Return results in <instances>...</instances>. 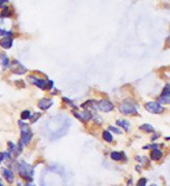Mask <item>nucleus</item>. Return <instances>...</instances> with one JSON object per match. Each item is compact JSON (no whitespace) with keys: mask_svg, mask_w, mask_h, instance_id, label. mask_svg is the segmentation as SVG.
<instances>
[{"mask_svg":"<svg viewBox=\"0 0 170 186\" xmlns=\"http://www.w3.org/2000/svg\"><path fill=\"white\" fill-rule=\"evenodd\" d=\"M113 109H114V105L108 100H101L98 102V109L102 111L108 113V111H111Z\"/></svg>","mask_w":170,"mask_h":186,"instance_id":"obj_6","label":"nucleus"},{"mask_svg":"<svg viewBox=\"0 0 170 186\" xmlns=\"http://www.w3.org/2000/svg\"><path fill=\"white\" fill-rule=\"evenodd\" d=\"M52 105H53V102L50 99H47V98L41 99L38 102V107L41 109H43V110L48 109Z\"/></svg>","mask_w":170,"mask_h":186,"instance_id":"obj_9","label":"nucleus"},{"mask_svg":"<svg viewBox=\"0 0 170 186\" xmlns=\"http://www.w3.org/2000/svg\"><path fill=\"white\" fill-rule=\"evenodd\" d=\"M11 15L12 13L10 11V8L8 6H4L1 13H0V16L1 17H8V16H11Z\"/></svg>","mask_w":170,"mask_h":186,"instance_id":"obj_15","label":"nucleus"},{"mask_svg":"<svg viewBox=\"0 0 170 186\" xmlns=\"http://www.w3.org/2000/svg\"><path fill=\"white\" fill-rule=\"evenodd\" d=\"M30 116H31V114L29 110H23L21 113V119H23V120L30 118Z\"/></svg>","mask_w":170,"mask_h":186,"instance_id":"obj_23","label":"nucleus"},{"mask_svg":"<svg viewBox=\"0 0 170 186\" xmlns=\"http://www.w3.org/2000/svg\"><path fill=\"white\" fill-rule=\"evenodd\" d=\"M4 159V153H0V163H1V161Z\"/></svg>","mask_w":170,"mask_h":186,"instance_id":"obj_30","label":"nucleus"},{"mask_svg":"<svg viewBox=\"0 0 170 186\" xmlns=\"http://www.w3.org/2000/svg\"><path fill=\"white\" fill-rule=\"evenodd\" d=\"M48 86H47V88L48 89H50V88H52L53 87V82L52 81H48V84H47Z\"/></svg>","mask_w":170,"mask_h":186,"instance_id":"obj_29","label":"nucleus"},{"mask_svg":"<svg viewBox=\"0 0 170 186\" xmlns=\"http://www.w3.org/2000/svg\"><path fill=\"white\" fill-rule=\"evenodd\" d=\"M110 157L114 161H120L122 159V154L120 152H117V151H113L112 153L110 154Z\"/></svg>","mask_w":170,"mask_h":186,"instance_id":"obj_18","label":"nucleus"},{"mask_svg":"<svg viewBox=\"0 0 170 186\" xmlns=\"http://www.w3.org/2000/svg\"><path fill=\"white\" fill-rule=\"evenodd\" d=\"M165 139H166L167 141H170V137H167V138H165Z\"/></svg>","mask_w":170,"mask_h":186,"instance_id":"obj_32","label":"nucleus"},{"mask_svg":"<svg viewBox=\"0 0 170 186\" xmlns=\"http://www.w3.org/2000/svg\"><path fill=\"white\" fill-rule=\"evenodd\" d=\"M160 103H164V104H168L170 103V96H160L159 99Z\"/></svg>","mask_w":170,"mask_h":186,"instance_id":"obj_21","label":"nucleus"},{"mask_svg":"<svg viewBox=\"0 0 170 186\" xmlns=\"http://www.w3.org/2000/svg\"><path fill=\"white\" fill-rule=\"evenodd\" d=\"M11 71L17 75H23L27 72V69L17 60H14L11 64Z\"/></svg>","mask_w":170,"mask_h":186,"instance_id":"obj_5","label":"nucleus"},{"mask_svg":"<svg viewBox=\"0 0 170 186\" xmlns=\"http://www.w3.org/2000/svg\"><path fill=\"white\" fill-rule=\"evenodd\" d=\"M92 118L94 119V121L98 124H101L103 122V119L101 118V116L99 115H96V114H92Z\"/></svg>","mask_w":170,"mask_h":186,"instance_id":"obj_22","label":"nucleus"},{"mask_svg":"<svg viewBox=\"0 0 170 186\" xmlns=\"http://www.w3.org/2000/svg\"><path fill=\"white\" fill-rule=\"evenodd\" d=\"M116 124L121 126L127 132L129 131V129H130V122L128 120H125V119H119V120H117L116 121Z\"/></svg>","mask_w":170,"mask_h":186,"instance_id":"obj_14","label":"nucleus"},{"mask_svg":"<svg viewBox=\"0 0 170 186\" xmlns=\"http://www.w3.org/2000/svg\"><path fill=\"white\" fill-rule=\"evenodd\" d=\"M2 175H3L4 178L9 183H13V181H14V175H13V173H12L11 171L6 169V168H3L2 169Z\"/></svg>","mask_w":170,"mask_h":186,"instance_id":"obj_11","label":"nucleus"},{"mask_svg":"<svg viewBox=\"0 0 170 186\" xmlns=\"http://www.w3.org/2000/svg\"><path fill=\"white\" fill-rule=\"evenodd\" d=\"M40 116H41V114L36 113V114H34L33 115H31V116H30V120H31V122H32V123H34V122L37 120Z\"/></svg>","mask_w":170,"mask_h":186,"instance_id":"obj_24","label":"nucleus"},{"mask_svg":"<svg viewBox=\"0 0 170 186\" xmlns=\"http://www.w3.org/2000/svg\"><path fill=\"white\" fill-rule=\"evenodd\" d=\"M145 109H147L149 113L155 114V115H159V114H161L164 110V108L161 105H159V103H156V102H149V103H147L145 105Z\"/></svg>","mask_w":170,"mask_h":186,"instance_id":"obj_4","label":"nucleus"},{"mask_svg":"<svg viewBox=\"0 0 170 186\" xmlns=\"http://www.w3.org/2000/svg\"><path fill=\"white\" fill-rule=\"evenodd\" d=\"M146 183H147V179L144 178V177H142V178H140V179L138 180L137 186H146Z\"/></svg>","mask_w":170,"mask_h":186,"instance_id":"obj_25","label":"nucleus"},{"mask_svg":"<svg viewBox=\"0 0 170 186\" xmlns=\"http://www.w3.org/2000/svg\"><path fill=\"white\" fill-rule=\"evenodd\" d=\"M18 173L21 177L27 181L32 180V175H33V168L30 165L26 164L25 162H22L18 166Z\"/></svg>","mask_w":170,"mask_h":186,"instance_id":"obj_3","label":"nucleus"},{"mask_svg":"<svg viewBox=\"0 0 170 186\" xmlns=\"http://www.w3.org/2000/svg\"><path fill=\"white\" fill-rule=\"evenodd\" d=\"M161 96H170V83L166 84L161 92Z\"/></svg>","mask_w":170,"mask_h":186,"instance_id":"obj_19","label":"nucleus"},{"mask_svg":"<svg viewBox=\"0 0 170 186\" xmlns=\"http://www.w3.org/2000/svg\"><path fill=\"white\" fill-rule=\"evenodd\" d=\"M103 139H104L105 142H111L112 141H113V138H112V136H111L110 132H108V131L103 132Z\"/></svg>","mask_w":170,"mask_h":186,"instance_id":"obj_17","label":"nucleus"},{"mask_svg":"<svg viewBox=\"0 0 170 186\" xmlns=\"http://www.w3.org/2000/svg\"><path fill=\"white\" fill-rule=\"evenodd\" d=\"M8 146H9V150H10L11 152H14V151H15V149H16V146H17V145H16V144H14L13 142H8Z\"/></svg>","mask_w":170,"mask_h":186,"instance_id":"obj_26","label":"nucleus"},{"mask_svg":"<svg viewBox=\"0 0 170 186\" xmlns=\"http://www.w3.org/2000/svg\"><path fill=\"white\" fill-rule=\"evenodd\" d=\"M0 64L2 65V67L6 69V68H8V66L10 65V60H9V57H8V55L4 53V52H2V53H0Z\"/></svg>","mask_w":170,"mask_h":186,"instance_id":"obj_12","label":"nucleus"},{"mask_svg":"<svg viewBox=\"0 0 170 186\" xmlns=\"http://www.w3.org/2000/svg\"><path fill=\"white\" fill-rule=\"evenodd\" d=\"M0 36H3V37H12L13 36V33L11 31H6L0 28Z\"/></svg>","mask_w":170,"mask_h":186,"instance_id":"obj_20","label":"nucleus"},{"mask_svg":"<svg viewBox=\"0 0 170 186\" xmlns=\"http://www.w3.org/2000/svg\"><path fill=\"white\" fill-rule=\"evenodd\" d=\"M153 186H155V185H153Z\"/></svg>","mask_w":170,"mask_h":186,"instance_id":"obj_34","label":"nucleus"},{"mask_svg":"<svg viewBox=\"0 0 170 186\" xmlns=\"http://www.w3.org/2000/svg\"><path fill=\"white\" fill-rule=\"evenodd\" d=\"M109 130H110V131H113L114 133L118 134V135H120V134H121V130H120V129H118V128H116V127H113V126H109Z\"/></svg>","mask_w":170,"mask_h":186,"instance_id":"obj_27","label":"nucleus"},{"mask_svg":"<svg viewBox=\"0 0 170 186\" xmlns=\"http://www.w3.org/2000/svg\"><path fill=\"white\" fill-rule=\"evenodd\" d=\"M150 156H151V159H152V160H154V161H158V160H159V159L162 157V152H161L160 150H159L158 148H155L153 151L151 152Z\"/></svg>","mask_w":170,"mask_h":186,"instance_id":"obj_13","label":"nucleus"},{"mask_svg":"<svg viewBox=\"0 0 170 186\" xmlns=\"http://www.w3.org/2000/svg\"><path fill=\"white\" fill-rule=\"evenodd\" d=\"M0 186H4L3 184H2V182H1V179H0Z\"/></svg>","mask_w":170,"mask_h":186,"instance_id":"obj_33","label":"nucleus"},{"mask_svg":"<svg viewBox=\"0 0 170 186\" xmlns=\"http://www.w3.org/2000/svg\"><path fill=\"white\" fill-rule=\"evenodd\" d=\"M72 113H74V115H76L77 118H78L79 120L82 121V122H88L92 118V114L89 113L88 110H83L81 113H76L75 110H72Z\"/></svg>","mask_w":170,"mask_h":186,"instance_id":"obj_8","label":"nucleus"},{"mask_svg":"<svg viewBox=\"0 0 170 186\" xmlns=\"http://www.w3.org/2000/svg\"><path fill=\"white\" fill-rule=\"evenodd\" d=\"M28 81L31 82V83H33L35 84L37 87L41 88V89H45L46 88V85H47V83L46 82L44 81V80H42V79H39V78L35 77V76H29L28 77Z\"/></svg>","mask_w":170,"mask_h":186,"instance_id":"obj_7","label":"nucleus"},{"mask_svg":"<svg viewBox=\"0 0 170 186\" xmlns=\"http://www.w3.org/2000/svg\"><path fill=\"white\" fill-rule=\"evenodd\" d=\"M139 129L140 130H142V131L146 132V133H153L154 132V127L151 124H143L139 127Z\"/></svg>","mask_w":170,"mask_h":186,"instance_id":"obj_16","label":"nucleus"},{"mask_svg":"<svg viewBox=\"0 0 170 186\" xmlns=\"http://www.w3.org/2000/svg\"><path fill=\"white\" fill-rule=\"evenodd\" d=\"M159 135L158 134V135H156V136H153V137H152V140H153V141H155L157 138H159Z\"/></svg>","mask_w":170,"mask_h":186,"instance_id":"obj_31","label":"nucleus"},{"mask_svg":"<svg viewBox=\"0 0 170 186\" xmlns=\"http://www.w3.org/2000/svg\"><path fill=\"white\" fill-rule=\"evenodd\" d=\"M18 124H19V127L21 129V142H23V144H29L30 142H31V139H32V131L30 130L29 126L22 122V121H18Z\"/></svg>","mask_w":170,"mask_h":186,"instance_id":"obj_2","label":"nucleus"},{"mask_svg":"<svg viewBox=\"0 0 170 186\" xmlns=\"http://www.w3.org/2000/svg\"><path fill=\"white\" fill-rule=\"evenodd\" d=\"M0 46L5 49H11L13 46V38L12 37H3L0 40Z\"/></svg>","mask_w":170,"mask_h":186,"instance_id":"obj_10","label":"nucleus"},{"mask_svg":"<svg viewBox=\"0 0 170 186\" xmlns=\"http://www.w3.org/2000/svg\"><path fill=\"white\" fill-rule=\"evenodd\" d=\"M136 103L132 100H126L119 106V110L124 115H134L137 111Z\"/></svg>","mask_w":170,"mask_h":186,"instance_id":"obj_1","label":"nucleus"},{"mask_svg":"<svg viewBox=\"0 0 170 186\" xmlns=\"http://www.w3.org/2000/svg\"><path fill=\"white\" fill-rule=\"evenodd\" d=\"M8 1H9V0H0V7H2V8H3V7L5 6L4 4H5V3H7Z\"/></svg>","mask_w":170,"mask_h":186,"instance_id":"obj_28","label":"nucleus"}]
</instances>
